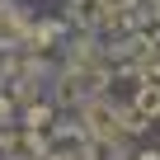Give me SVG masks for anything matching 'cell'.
Wrapping results in <instances>:
<instances>
[{
  "instance_id": "1",
  "label": "cell",
  "mask_w": 160,
  "mask_h": 160,
  "mask_svg": "<svg viewBox=\"0 0 160 160\" xmlns=\"http://www.w3.org/2000/svg\"><path fill=\"white\" fill-rule=\"evenodd\" d=\"M85 132L94 137V141H104V146H113L118 137H122V127H118V108L113 104H104V99H85Z\"/></svg>"
},
{
  "instance_id": "5",
  "label": "cell",
  "mask_w": 160,
  "mask_h": 160,
  "mask_svg": "<svg viewBox=\"0 0 160 160\" xmlns=\"http://www.w3.org/2000/svg\"><path fill=\"white\" fill-rule=\"evenodd\" d=\"M118 127H122V132H141V127H146V118L127 104V108H118Z\"/></svg>"
},
{
  "instance_id": "7",
  "label": "cell",
  "mask_w": 160,
  "mask_h": 160,
  "mask_svg": "<svg viewBox=\"0 0 160 160\" xmlns=\"http://www.w3.org/2000/svg\"><path fill=\"white\" fill-rule=\"evenodd\" d=\"M14 118V99H5V94H0V122H10Z\"/></svg>"
},
{
  "instance_id": "4",
  "label": "cell",
  "mask_w": 160,
  "mask_h": 160,
  "mask_svg": "<svg viewBox=\"0 0 160 160\" xmlns=\"http://www.w3.org/2000/svg\"><path fill=\"white\" fill-rule=\"evenodd\" d=\"M24 122H28V132L52 127V104H28V108H24Z\"/></svg>"
},
{
  "instance_id": "2",
  "label": "cell",
  "mask_w": 160,
  "mask_h": 160,
  "mask_svg": "<svg viewBox=\"0 0 160 160\" xmlns=\"http://www.w3.org/2000/svg\"><path fill=\"white\" fill-rule=\"evenodd\" d=\"M66 14L80 24V28H104L113 19V10L104 5V0H66Z\"/></svg>"
},
{
  "instance_id": "6",
  "label": "cell",
  "mask_w": 160,
  "mask_h": 160,
  "mask_svg": "<svg viewBox=\"0 0 160 160\" xmlns=\"http://www.w3.org/2000/svg\"><path fill=\"white\" fill-rule=\"evenodd\" d=\"M47 160H94L90 151H47Z\"/></svg>"
},
{
  "instance_id": "9",
  "label": "cell",
  "mask_w": 160,
  "mask_h": 160,
  "mask_svg": "<svg viewBox=\"0 0 160 160\" xmlns=\"http://www.w3.org/2000/svg\"><path fill=\"white\" fill-rule=\"evenodd\" d=\"M137 160H160V151H141V155H137Z\"/></svg>"
},
{
  "instance_id": "3",
  "label": "cell",
  "mask_w": 160,
  "mask_h": 160,
  "mask_svg": "<svg viewBox=\"0 0 160 160\" xmlns=\"http://www.w3.org/2000/svg\"><path fill=\"white\" fill-rule=\"evenodd\" d=\"M132 108L151 122V118H160V85H151V80H146V85H137V99H132Z\"/></svg>"
},
{
  "instance_id": "8",
  "label": "cell",
  "mask_w": 160,
  "mask_h": 160,
  "mask_svg": "<svg viewBox=\"0 0 160 160\" xmlns=\"http://www.w3.org/2000/svg\"><path fill=\"white\" fill-rule=\"evenodd\" d=\"M104 5H108V10L118 14V10H132V5H137V0H104Z\"/></svg>"
}]
</instances>
